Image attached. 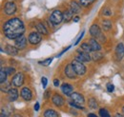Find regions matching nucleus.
I'll list each match as a JSON object with an SVG mask.
<instances>
[{"label": "nucleus", "mask_w": 124, "mask_h": 117, "mask_svg": "<svg viewBox=\"0 0 124 117\" xmlns=\"http://www.w3.org/2000/svg\"><path fill=\"white\" fill-rule=\"evenodd\" d=\"M99 115H100V117H111V115L107 111V110H105V109H100L99 110Z\"/></svg>", "instance_id": "obj_27"}, {"label": "nucleus", "mask_w": 124, "mask_h": 117, "mask_svg": "<svg viewBox=\"0 0 124 117\" xmlns=\"http://www.w3.org/2000/svg\"><path fill=\"white\" fill-rule=\"evenodd\" d=\"M23 83H24V75H23V73H16V75L13 77V79H12V84L15 87H17V88L21 87L23 85Z\"/></svg>", "instance_id": "obj_4"}, {"label": "nucleus", "mask_w": 124, "mask_h": 117, "mask_svg": "<svg viewBox=\"0 0 124 117\" xmlns=\"http://www.w3.org/2000/svg\"><path fill=\"white\" fill-rule=\"evenodd\" d=\"M64 19V17H63V14H62L60 11H58V10H55V11H54L53 13H52V15L50 16V20H51V22L54 24V25H59L60 23L62 22V20Z\"/></svg>", "instance_id": "obj_2"}, {"label": "nucleus", "mask_w": 124, "mask_h": 117, "mask_svg": "<svg viewBox=\"0 0 124 117\" xmlns=\"http://www.w3.org/2000/svg\"><path fill=\"white\" fill-rule=\"evenodd\" d=\"M5 72H6V73H7L8 75H11V74L15 73L16 70H15L14 68H6V69H5Z\"/></svg>", "instance_id": "obj_30"}, {"label": "nucleus", "mask_w": 124, "mask_h": 117, "mask_svg": "<svg viewBox=\"0 0 124 117\" xmlns=\"http://www.w3.org/2000/svg\"><path fill=\"white\" fill-rule=\"evenodd\" d=\"M65 74L70 79L76 78L77 73H76V71H75V69H74V67H73L72 64H69V65L66 66V68H65Z\"/></svg>", "instance_id": "obj_7"}, {"label": "nucleus", "mask_w": 124, "mask_h": 117, "mask_svg": "<svg viewBox=\"0 0 124 117\" xmlns=\"http://www.w3.org/2000/svg\"><path fill=\"white\" fill-rule=\"evenodd\" d=\"M83 34H84V31H83V32H82V33H81V35H80V36H79V38H78V41H77V42H76V45L78 44V42H79V41H80V39H81V38H82V36H83Z\"/></svg>", "instance_id": "obj_38"}, {"label": "nucleus", "mask_w": 124, "mask_h": 117, "mask_svg": "<svg viewBox=\"0 0 124 117\" xmlns=\"http://www.w3.org/2000/svg\"><path fill=\"white\" fill-rule=\"evenodd\" d=\"M61 90H62V92H63L64 94L71 96V95H72V93L74 92V88H73V87H72L70 84L64 83V84L61 86Z\"/></svg>", "instance_id": "obj_11"}, {"label": "nucleus", "mask_w": 124, "mask_h": 117, "mask_svg": "<svg viewBox=\"0 0 124 117\" xmlns=\"http://www.w3.org/2000/svg\"><path fill=\"white\" fill-rule=\"evenodd\" d=\"M5 51L10 55H16L17 54V51H18V49L16 47L12 46V45H7L6 48H5Z\"/></svg>", "instance_id": "obj_17"}, {"label": "nucleus", "mask_w": 124, "mask_h": 117, "mask_svg": "<svg viewBox=\"0 0 124 117\" xmlns=\"http://www.w3.org/2000/svg\"><path fill=\"white\" fill-rule=\"evenodd\" d=\"M88 117H97L95 114H93V113H89L88 114Z\"/></svg>", "instance_id": "obj_39"}, {"label": "nucleus", "mask_w": 124, "mask_h": 117, "mask_svg": "<svg viewBox=\"0 0 124 117\" xmlns=\"http://www.w3.org/2000/svg\"><path fill=\"white\" fill-rule=\"evenodd\" d=\"M81 49L84 50V51H87V52L93 51L92 48H91V46H90V44H88V43H83V44H81Z\"/></svg>", "instance_id": "obj_25"}, {"label": "nucleus", "mask_w": 124, "mask_h": 117, "mask_svg": "<svg viewBox=\"0 0 124 117\" xmlns=\"http://www.w3.org/2000/svg\"><path fill=\"white\" fill-rule=\"evenodd\" d=\"M71 106L77 108V109H79V110H83V107L80 106V104H78V103H75V102H71Z\"/></svg>", "instance_id": "obj_31"}, {"label": "nucleus", "mask_w": 124, "mask_h": 117, "mask_svg": "<svg viewBox=\"0 0 124 117\" xmlns=\"http://www.w3.org/2000/svg\"><path fill=\"white\" fill-rule=\"evenodd\" d=\"M8 97H9V100L10 101H16V99L18 98V92H17V89L16 88H11L9 91H8Z\"/></svg>", "instance_id": "obj_14"}, {"label": "nucleus", "mask_w": 124, "mask_h": 117, "mask_svg": "<svg viewBox=\"0 0 124 117\" xmlns=\"http://www.w3.org/2000/svg\"><path fill=\"white\" fill-rule=\"evenodd\" d=\"M115 117H117V116H116H116H115Z\"/></svg>", "instance_id": "obj_44"}, {"label": "nucleus", "mask_w": 124, "mask_h": 117, "mask_svg": "<svg viewBox=\"0 0 124 117\" xmlns=\"http://www.w3.org/2000/svg\"><path fill=\"white\" fill-rule=\"evenodd\" d=\"M28 39H29V42H30L31 44L36 45L41 41V39H42V38H41V35H40L38 32L33 31V32L30 33V35H29Z\"/></svg>", "instance_id": "obj_6"}, {"label": "nucleus", "mask_w": 124, "mask_h": 117, "mask_svg": "<svg viewBox=\"0 0 124 117\" xmlns=\"http://www.w3.org/2000/svg\"><path fill=\"white\" fill-rule=\"evenodd\" d=\"M38 110H39V103L36 102V104L34 105V110H36V111H37Z\"/></svg>", "instance_id": "obj_37"}, {"label": "nucleus", "mask_w": 124, "mask_h": 117, "mask_svg": "<svg viewBox=\"0 0 124 117\" xmlns=\"http://www.w3.org/2000/svg\"><path fill=\"white\" fill-rule=\"evenodd\" d=\"M122 111H123V113H124V107L122 108Z\"/></svg>", "instance_id": "obj_43"}, {"label": "nucleus", "mask_w": 124, "mask_h": 117, "mask_svg": "<svg viewBox=\"0 0 124 117\" xmlns=\"http://www.w3.org/2000/svg\"><path fill=\"white\" fill-rule=\"evenodd\" d=\"M3 31L6 37L9 39H16L25 31L24 23L19 18H12L5 22L3 26Z\"/></svg>", "instance_id": "obj_1"}, {"label": "nucleus", "mask_w": 124, "mask_h": 117, "mask_svg": "<svg viewBox=\"0 0 124 117\" xmlns=\"http://www.w3.org/2000/svg\"><path fill=\"white\" fill-rule=\"evenodd\" d=\"M44 117H58V114L54 110H47L44 112Z\"/></svg>", "instance_id": "obj_21"}, {"label": "nucleus", "mask_w": 124, "mask_h": 117, "mask_svg": "<svg viewBox=\"0 0 124 117\" xmlns=\"http://www.w3.org/2000/svg\"><path fill=\"white\" fill-rule=\"evenodd\" d=\"M1 117H8V116H7L6 114H4V112H2V113H1Z\"/></svg>", "instance_id": "obj_41"}, {"label": "nucleus", "mask_w": 124, "mask_h": 117, "mask_svg": "<svg viewBox=\"0 0 124 117\" xmlns=\"http://www.w3.org/2000/svg\"><path fill=\"white\" fill-rule=\"evenodd\" d=\"M35 28L36 29L40 32V33H42V34H44V35H46L48 34V31H47V29L43 26V24L42 23H38L36 26H35Z\"/></svg>", "instance_id": "obj_22"}, {"label": "nucleus", "mask_w": 124, "mask_h": 117, "mask_svg": "<svg viewBox=\"0 0 124 117\" xmlns=\"http://www.w3.org/2000/svg\"><path fill=\"white\" fill-rule=\"evenodd\" d=\"M50 93H51V89H47L46 91H45V94H44V97L48 99L49 98V96H50Z\"/></svg>", "instance_id": "obj_34"}, {"label": "nucleus", "mask_w": 124, "mask_h": 117, "mask_svg": "<svg viewBox=\"0 0 124 117\" xmlns=\"http://www.w3.org/2000/svg\"><path fill=\"white\" fill-rule=\"evenodd\" d=\"M7 73L5 72V70H3V68L1 69V71H0V82H1V84H3V83H5L6 82V79H7Z\"/></svg>", "instance_id": "obj_23"}, {"label": "nucleus", "mask_w": 124, "mask_h": 117, "mask_svg": "<svg viewBox=\"0 0 124 117\" xmlns=\"http://www.w3.org/2000/svg\"><path fill=\"white\" fill-rule=\"evenodd\" d=\"M71 99L73 102L78 103V104H83L85 101L83 95H81L80 93H78V92H73L71 95Z\"/></svg>", "instance_id": "obj_10"}, {"label": "nucleus", "mask_w": 124, "mask_h": 117, "mask_svg": "<svg viewBox=\"0 0 124 117\" xmlns=\"http://www.w3.org/2000/svg\"><path fill=\"white\" fill-rule=\"evenodd\" d=\"M21 97L26 100V101H30L31 100L32 97V93H31V89L29 88H23L21 89Z\"/></svg>", "instance_id": "obj_9"}, {"label": "nucleus", "mask_w": 124, "mask_h": 117, "mask_svg": "<svg viewBox=\"0 0 124 117\" xmlns=\"http://www.w3.org/2000/svg\"><path fill=\"white\" fill-rule=\"evenodd\" d=\"M70 10L74 13V14H78L80 12V6L78 5V3L76 2V1H72L71 3H70Z\"/></svg>", "instance_id": "obj_19"}, {"label": "nucleus", "mask_w": 124, "mask_h": 117, "mask_svg": "<svg viewBox=\"0 0 124 117\" xmlns=\"http://www.w3.org/2000/svg\"><path fill=\"white\" fill-rule=\"evenodd\" d=\"M116 57L118 60H121L124 56V46L122 43H119V44L116 46Z\"/></svg>", "instance_id": "obj_13"}, {"label": "nucleus", "mask_w": 124, "mask_h": 117, "mask_svg": "<svg viewBox=\"0 0 124 117\" xmlns=\"http://www.w3.org/2000/svg\"><path fill=\"white\" fill-rule=\"evenodd\" d=\"M116 116H117V117H124V116H122V115H120V114H119V113H116Z\"/></svg>", "instance_id": "obj_42"}, {"label": "nucleus", "mask_w": 124, "mask_h": 117, "mask_svg": "<svg viewBox=\"0 0 124 117\" xmlns=\"http://www.w3.org/2000/svg\"><path fill=\"white\" fill-rule=\"evenodd\" d=\"M90 33H91V35L93 36V37H99L100 35H101V30H100V28L97 26V25H95V24H93V26H91V28H90Z\"/></svg>", "instance_id": "obj_12"}, {"label": "nucleus", "mask_w": 124, "mask_h": 117, "mask_svg": "<svg viewBox=\"0 0 124 117\" xmlns=\"http://www.w3.org/2000/svg\"><path fill=\"white\" fill-rule=\"evenodd\" d=\"M89 106H90L92 109H95V108L97 107V104H96V102L94 101V99H93V98L90 99V101H89Z\"/></svg>", "instance_id": "obj_28"}, {"label": "nucleus", "mask_w": 124, "mask_h": 117, "mask_svg": "<svg viewBox=\"0 0 124 117\" xmlns=\"http://www.w3.org/2000/svg\"><path fill=\"white\" fill-rule=\"evenodd\" d=\"M26 44H27V39L23 35L19 36L18 38L16 39V46L18 50H23L26 47Z\"/></svg>", "instance_id": "obj_8"}, {"label": "nucleus", "mask_w": 124, "mask_h": 117, "mask_svg": "<svg viewBox=\"0 0 124 117\" xmlns=\"http://www.w3.org/2000/svg\"><path fill=\"white\" fill-rule=\"evenodd\" d=\"M52 61H53L52 58H48V59H46V60H44L43 62H39V64H41V65H43V66H48V65H50V64L52 63Z\"/></svg>", "instance_id": "obj_29"}, {"label": "nucleus", "mask_w": 124, "mask_h": 117, "mask_svg": "<svg viewBox=\"0 0 124 117\" xmlns=\"http://www.w3.org/2000/svg\"><path fill=\"white\" fill-rule=\"evenodd\" d=\"M89 44H90V46H91V48H92V50H93V51H100V49H101V46L99 45V43H98L95 39H93V38H92V39L89 41Z\"/></svg>", "instance_id": "obj_18"}, {"label": "nucleus", "mask_w": 124, "mask_h": 117, "mask_svg": "<svg viewBox=\"0 0 124 117\" xmlns=\"http://www.w3.org/2000/svg\"><path fill=\"white\" fill-rule=\"evenodd\" d=\"M54 87H58L59 86V80L58 79H54Z\"/></svg>", "instance_id": "obj_36"}, {"label": "nucleus", "mask_w": 124, "mask_h": 117, "mask_svg": "<svg viewBox=\"0 0 124 117\" xmlns=\"http://www.w3.org/2000/svg\"><path fill=\"white\" fill-rule=\"evenodd\" d=\"M93 2V0H79V3L83 7H88Z\"/></svg>", "instance_id": "obj_26"}, {"label": "nucleus", "mask_w": 124, "mask_h": 117, "mask_svg": "<svg viewBox=\"0 0 124 117\" xmlns=\"http://www.w3.org/2000/svg\"><path fill=\"white\" fill-rule=\"evenodd\" d=\"M102 27L105 30H109V29L112 28V22L109 21V20H105L102 22Z\"/></svg>", "instance_id": "obj_24"}, {"label": "nucleus", "mask_w": 124, "mask_h": 117, "mask_svg": "<svg viewBox=\"0 0 124 117\" xmlns=\"http://www.w3.org/2000/svg\"><path fill=\"white\" fill-rule=\"evenodd\" d=\"M16 11V5L14 2H7L4 6V12L8 15H12Z\"/></svg>", "instance_id": "obj_5"}, {"label": "nucleus", "mask_w": 124, "mask_h": 117, "mask_svg": "<svg viewBox=\"0 0 124 117\" xmlns=\"http://www.w3.org/2000/svg\"><path fill=\"white\" fill-rule=\"evenodd\" d=\"M71 64L73 65V67H74V69H75V71H76V73H77L78 75L81 76V75L85 74V73H86V67L83 65L82 62H80L78 60H73Z\"/></svg>", "instance_id": "obj_3"}, {"label": "nucleus", "mask_w": 124, "mask_h": 117, "mask_svg": "<svg viewBox=\"0 0 124 117\" xmlns=\"http://www.w3.org/2000/svg\"><path fill=\"white\" fill-rule=\"evenodd\" d=\"M41 82H42V87H43V88H45L47 86V83H48V80H47L46 77H42L41 78Z\"/></svg>", "instance_id": "obj_32"}, {"label": "nucleus", "mask_w": 124, "mask_h": 117, "mask_svg": "<svg viewBox=\"0 0 124 117\" xmlns=\"http://www.w3.org/2000/svg\"><path fill=\"white\" fill-rule=\"evenodd\" d=\"M78 20H79V18H78V17H76V18H74V22H78Z\"/></svg>", "instance_id": "obj_40"}, {"label": "nucleus", "mask_w": 124, "mask_h": 117, "mask_svg": "<svg viewBox=\"0 0 124 117\" xmlns=\"http://www.w3.org/2000/svg\"><path fill=\"white\" fill-rule=\"evenodd\" d=\"M73 15H74V13H73L71 10L66 11V12L63 14V17H64L65 22H69V21H70V20L73 18Z\"/></svg>", "instance_id": "obj_20"}, {"label": "nucleus", "mask_w": 124, "mask_h": 117, "mask_svg": "<svg viewBox=\"0 0 124 117\" xmlns=\"http://www.w3.org/2000/svg\"><path fill=\"white\" fill-rule=\"evenodd\" d=\"M114 88H115V87L112 84H107V90H108L109 92H112L114 90Z\"/></svg>", "instance_id": "obj_33"}, {"label": "nucleus", "mask_w": 124, "mask_h": 117, "mask_svg": "<svg viewBox=\"0 0 124 117\" xmlns=\"http://www.w3.org/2000/svg\"><path fill=\"white\" fill-rule=\"evenodd\" d=\"M53 103H54L55 106H57V107H61V106H63V104H64V99L62 98L61 95H59V94H54V95L53 96Z\"/></svg>", "instance_id": "obj_15"}, {"label": "nucleus", "mask_w": 124, "mask_h": 117, "mask_svg": "<svg viewBox=\"0 0 124 117\" xmlns=\"http://www.w3.org/2000/svg\"><path fill=\"white\" fill-rule=\"evenodd\" d=\"M77 60L80 61V62H90L91 61V56L89 53L86 52H80L77 57Z\"/></svg>", "instance_id": "obj_16"}, {"label": "nucleus", "mask_w": 124, "mask_h": 117, "mask_svg": "<svg viewBox=\"0 0 124 117\" xmlns=\"http://www.w3.org/2000/svg\"><path fill=\"white\" fill-rule=\"evenodd\" d=\"M103 14H104V15H107V16H109V15H111V12L109 11V9H105L104 11H103Z\"/></svg>", "instance_id": "obj_35"}]
</instances>
